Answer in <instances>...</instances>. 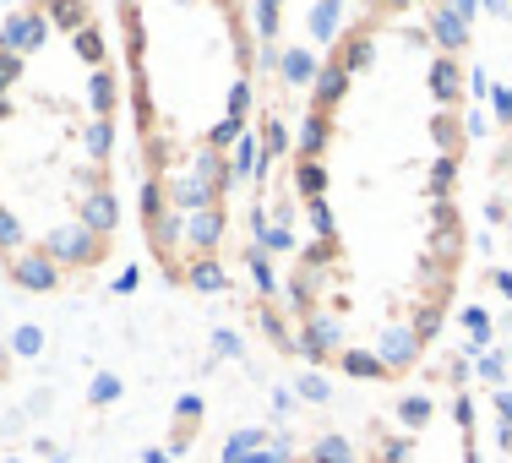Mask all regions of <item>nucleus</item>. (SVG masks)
Masks as SVG:
<instances>
[{
	"instance_id": "obj_1",
	"label": "nucleus",
	"mask_w": 512,
	"mask_h": 463,
	"mask_svg": "<svg viewBox=\"0 0 512 463\" xmlns=\"http://www.w3.org/2000/svg\"><path fill=\"white\" fill-rule=\"evenodd\" d=\"M6 278H11L17 289H33V295H50V289L66 284V273H60V267L44 257V251H33V246L22 251V257L6 262Z\"/></svg>"
},
{
	"instance_id": "obj_2",
	"label": "nucleus",
	"mask_w": 512,
	"mask_h": 463,
	"mask_svg": "<svg viewBox=\"0 0 512 463\" xmlns=\"http://www.w3.org/2000/svg\"><path fill=\"white\" fill-rule=\"evenodd\" d=\"M77 224H88L93 235H104V240H115V229H120V191L115 186H104V191H88V197L77 202Z\"/></svg>"
},
{
	"instance_id": "obj_3",
	"label": "nucleus",
	"mask_w": 512,
	"mask_h": 463,
	"mask_svg": "<svg viewBox=\"0 0 512 463\" xmlns=\"http://www.w3.org/2000/svg\"><path fill=\"white\" fill-rule=\"evenodd\" d=\"M180 284H191V289H224L229 278H224V267H218V257H207V262H191Z\"/></svg>"
},
{
	"instance_id": "obj_4",
	"label": "nucleus",
	"mask_w": 512,
	"mask_h": 463,
	"mask_svg": "<svg viewBox=\"0 0 512 463\" xmlns=\"http://www.w3.org/2000/svg\"><path fill=\"white\" fill-rule=\"evenodd\" d=\"M507 463H512V404H507Z\"/></svg>"
},
{
	"instance_id": "obj_5",
	"label": "nucleus",
	"mask_w": 512,
	"mask_h": 463,
	"mask_svg": "<svg viewBox=\"0 0 512 463\" xmlns=\"http://www.w3.org/2000/svg\"><path fill=\"white\" fill-rule=\"evenodd\" d=\"M306 463H322V458H316V453H311V458H306Z\"/></svg>"
}]
</instances>
